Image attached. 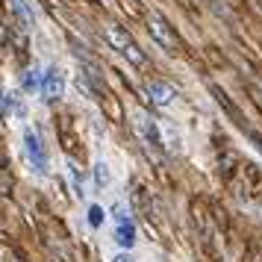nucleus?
I'll return each mask as SVG.
<instances>
[{
    "label": "nucleus",
    "mask_w": 262,
    "mask_h": 262,
    "mask_svg": "<svg viewBox=\"0 0 262 262\" xmlns=\"http://www.w3.org/2000/svg\"><path fill=\"white\" fill-rule=\"evenodd\" d=\"M21 142H24V156H27L30 171H33L36 177H45L48 168H50V159H48V147H45V142H41L38 130L27 124L24 130H21Z\"/></svg>",
    "instance_id": "2"
},
{
    "label": "nucleus",
    "mask_w": 262,
    "mask_h": 262,
    "mask_svg": "<svg viewBox=\"0 0 262 262\" xmlns=\"http://www.w3.org/2000/svg\"><path fill=\"white\" fill-rule=\"evenodd\" d=\"M92 180H95V189L97 191H106L109 189V183H112V171H109L106 159H95V165H92Z\"/></svg>",
    "instance_id": "8"
},
{
    "label": "nucleus",
    "mask_w": 262,
    "mask_h": 262,
    "mask_svg": "<svg viewBox=\"0 0 262 262\" xmlns=\"http://www.w3.org/2000/svg\"><path fill=\"white\" fill-rule=\"evenodd\" d=\"M3 262H18V259H12V256H9V259H3Z\"/></svg>",
    "instance_id": "14"
},
{
    "label": "nucleus",
    "mask_w": 262,
    "mask_h": 262,
    "mask_svg": "<svg viewBox=\"0 0 262 262\" xmlns=\"http://www.w3.org/2000/svg\"><path fill=\"white\" fill-rule=\"evenodd\" d=\"M103 221H106V212H103V206H97V203H95V206H89V227H95V230H97V227L103 224Z\"/></svg>",
    "instance_id": "11"
},
{
    "label": "nucleus",
    "mask_w": 262,
    "mask_h": 262,
    "mask_svg": "<svg viewBox=\"0 0 262 262\" xmlns=\"http://www.w3.org/2000/svg\"><path fill=\"white\" fill-rule=\"evenodd\" d=\"M144 92H147V97H150V103H156V106H162V109L171 106V103L180 97V92L174 89V85H171V83H159V80L147 83Z\"/></svg>",
    "instance_id": "7"
},
{
    "label": "nucleus",
    "mask_w": 262,
    "mask_h": 262,
    "mask_svg": "<svg viewBox=\"0 0 262 262\" xmlns=\"http://www.w3.org/2000/svg\"><path fill=\"white\" fill-rule=\"evenodd\" d=\"M41 97H45L48 103L65 97V71H62L59 65H50L48 71H45V80H41Z\"/></svg>",
    "instance_id": "6"
},
{
    "label": "nucleus",
    "mask_w": 262,
    "mask_h": 262,
    "mask_svg": "<svg viewBox=\"0 0 262 262\" xmlns=\"http://www.w3.org/2000/svg\"><path fill=\"white\" fill-rule=\"evenodd\" d=\"M112 221H115V230H112L115 245L121 250H130L139 242V230H136V221L130 218V212L124 209V203H115L112 206Z\"/></svg>",
    "instance_id": "4"
},
{
    "label": "nucleus",
    "mask_w": 262,
    "mask_h": 262,
    "mask_svg": "<svg viewBox=\"0 0 262 262\" xmlns=\"http://www.w3.org/2000/svg\"><path fill=\"white\" fill-rule=\"evenodd\" d=\"M0 109H3V112H15V109H18L15 92H0Z\"/></svg>",
    "instance_id": "12"
},
{
    "label": "nucleus",
    "mask_w": 262,
    "mask_h": 262,
    "mask_svg": "<svg viewBox=\"0 0 262 262\" xmlns=\"http://www.w3.org/2000/svg\"><path fill=\"white\" fill-rule=\"evenodd\" d=\"M133 127L139 133V139L144 142L147 150H154V154H165L168 150V139H165V130H162V124L150 115H144V112H136V121H133Z\"/></svg>",
    "instance_id": "3"
},
{
    "label": "nucleus",
    "mask_w": 262,
    "mask_h": 262,
    "mask_svg": "<svg viewBox=\"0 0 262 262\" xmlns=\"http://www.w3.org/2000/svg\"><path fill=\"white\" fill-rule=\"evenodd\" d=\"M68 177H71V183H74V194H77V198H85V189H83V177L77 174V165H74V162H68Z\"/></svg>",
    "instance_id": "10"
},
{
    "label": "nucleus",
    "mask_w": 262,
    "mask_h": 262,
    "mask_svg": "<svg viewBox=\"0 0 262 262\" xmlns=\"http://www.w3.org/2000/svg\"><path fill=\"white\" fill-rule=\"evenodd\" d=\"M41 80H45L41 68H38V65H33V68H27V71L21 74V89H24L27 95H33V92H41Z\"/></svg>",
    "instance_id": "9"
},
{
    "label": "nucleus",
    "mask_w": 262,
    "mask_h": 262,
    "mask_svg": "<svg viewBox=\"0 0 262 262\" xmlns=\"http://www.w3.org/2000/svg\"><path fill=\"white\" fill-rule=\"evenodd\" d=\"M147 33H150V38H154L156 45L162 50H171L177 48V36H174V27L168 24V18L162 12H156V9H150L147 12Z\"/></svg>",
    "instance_id": "5"
},
{
    "label": "nucleus",
    "mask_w": 262,
    "mask_h": 262,
    "mask_svg": "<svg viewBox=\"0 0 262 262\" xmlns=\"http://www.w3.org/2000/svg\"><path fill=\"white\" fill-rule=\"evenodd\" d=\"M103 36H106V45L115 53H118L121 59H127L130 65H136V68H142L144 65V50L136 45V38L124 30V27L118 24H106V30H103Z\"/></svg>",
    "instance_id": "1"
},
{
    "label": "nucleus",
    "mask_w": 262,
    "mask_h": 262,
    "mask_svg": "<svg viewBox=\"0 0 262 262\" xmlns=\"http://www.w3.org/2000/svg\"><path fill=\"white\" fill-rule=\"evenodd\" d=\"M112 262H136V259H133L127 250H121V253H115V256H112Z\"/></svg>",
    "instance_id": "13"
}]
</instances>
